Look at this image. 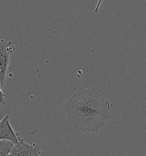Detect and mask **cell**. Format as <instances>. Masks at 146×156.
<instances>
[{"mask_svg":"<svg viewBox=\"0 0 146 156\" xmlns=\"http://www.w3.org/2000/svg\"><path fill=\"white\" fill-rule=\"evenodd\" d=\"M64 105L70 124L83 132H97L109 118V102L94 87L78 88Z\"/></svg>","mask_w":146,"mask_h":156,"instance_id":"6da1fadb","label":"cell"},{"mask_svg":"<svg viewBox=\"0 0 146 156\" xmlns=\"http://www.w3.org/2000/svg\"><path fill=\"white\" fill-rule=\"evenodd\" d=\"M14 49H15V46L12 42L6 41L4 40H1L0 86H1V89H2V90L6 82V76L8 74V71L9 70L10 58Z\"/></svg>","mask_w":146,"mask_h":156,"instance_id":"7a4b0ae2","label":"cell"},{"mask_svg":"<svg viewBox=\"0 0 146 156\" xmlns=\"http://www.w3.org/2000/svg\"><path fill=\"white\" fill-rule=\"evenodd\" d=\"M41 153V149L35 143L29 144L24 141V138H20L19 142L14 144L9 156H39Z\"/></svg>","mask_w":146,"mask_h":156,"instance_id":"3957f363","label":"cell"},{"mask_svg":"<svg viewBox=\"0 0 146 156\" xmlns=\"http://www.w3.org/2000/svg\"><path fill=\"white\" fill-rule=\"evenodd\" d=\"M19 138L18 133L14 131L10 124L9 115H5L0 122V139L12 140L15 144H17Z\"/></svg>","mask_w":146,"mask_h":156,"instance_id":"277c9868","label":"cell"},{"mask_svg":"<svg viewBox=\"0 0 146 156\" xmlns=\"http://www.w3.org/2000/svg\"><path fill=\"white\" fill-rule=\"evenodd\" d=\"M15 143L9 140L1 139L0 140V156H9Z\"/></svg>","mask_w":146,"mask_h":156,"instance_id":"5b68a950","label":"cell"},{"mask_svg":"<svg viewBox=\"0 0 146 156\" xmlns=\"http://www.w3.org/2000/svg\"><path fill=\"white\" fill-rule=\"evenodd\" d=\"M5 97V94L3 92V90L1 89V104L4 102Z\"/></svg>","mask_w":146,"mask_h":156,"instance_id":"8992f818","label":"cell"},{"mask_svg":"<svg viewBox=\"0 0 146 156\" xmlns=\"http://www.w3.org/2000/svg\"><path fill=\"white\" fill-rule=\"evenodd\" d=\"M102 0H99L98 4L96 5V9H95V12H96V13L98 12V10L99 9V8L100 7V4L102 3Z\"/></svg>","mask_w":146,"mask_h":156,"instance_id":"52a82bcc","label":"cell"}]
</instances>
